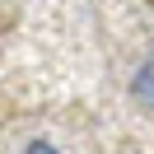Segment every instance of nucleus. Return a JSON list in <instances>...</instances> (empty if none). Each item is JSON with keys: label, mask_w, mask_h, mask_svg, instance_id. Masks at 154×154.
Listing matches in <instances>:
<instances>
[{"label": "nucleus", "mask_w": 154, "mask_h": 154, "mask_svg": "<svg viewBox=\"0 0 154 154\" xmlns=\"http://www.w3.org/2000/svg\"><path fill=\"white\" fill-rule=\"evenodd\" d=\"M19 154H61V149H56V145H47V140H28Z\"/></svg>", "instance_id": "f03ea898"}, {"label": "nucleus", "mask_w": 154, "mask_h": 154, "mask_svg": "<svg viewBox=\"0 0 154 154\" xmlns=\"http://www.w3.org/2000/svg\"><path fill=\"white\" fill-rule=\"evenodd\" d=\"M131 98H135L140 107H149V112H154V51L135 66V75H131Z\"/></svg>", "instance_id": "f257e3e1"}]
</instances>
